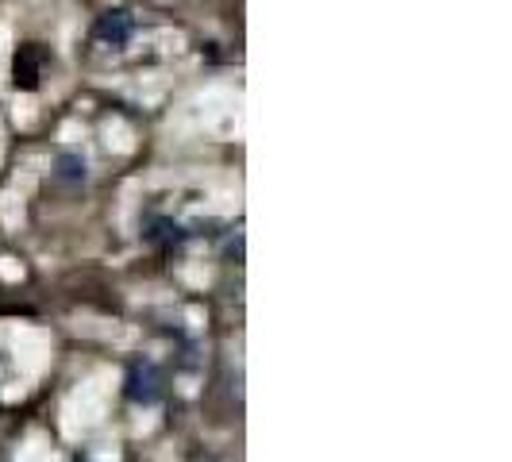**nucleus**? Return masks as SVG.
<instances>
[{
  "instance_id": "nucleus-1",
  "label": "nucleus",
  "mask_w": 512,
  "mask_h": 462,
  "mask_svg": "<svg viewBox=\"0 0 512 462\" xmlns=\"http://www.w3.org/2000/svg\"><path fill=\"white\" fill-rule=\"evenodd\" d=\"M128 397L135 405H154L162 397V374L154 362H135L128 374Z\"/></svg>"
},
{
  "instance_id": "nucleus-3",
  "label": "nucleus",
  "mask_w": 512,
  "mask_h": 462,
  "mask_svg": "<svg viewBox=\"0 0 512 462\" xmlns=\"http://www.w3.org/2000/svg\"><path fill=\"white\" fill-rule=\"evenodd\" d=\"M85 178H89V162H85L81 154L77 151L58 154V162H54V181H62V185L77 189V185H85Z\"/></svg>"
},
{
  "instance_id": "nucleus-2",
  "label": "nucleus",
  "mask_w": 512,
  "mask_h": 462,
  "mask_svg": "<svg viewBox=\"0 0 512 462\" xmlns=\"http://www.w3.org/2000/svg\"><path fill=\"white\" fill-rule=\"evenodd\" d=\"M131 31H135V20H131L128 8H112V12H104L97 27H93V35L101 39L104 47H124L131 39Z\"/></svg>"
}]
</instances>
